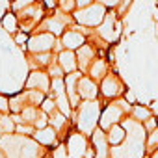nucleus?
Segmentation results:
<instances>
[{
  "mask_svg": "<svg viewBox=\"0 0 158 158\" xmlns=\"http://www.w3.org/2000/svg\"><path fill=\"white\" fill-rule=\"evenodd\" d=\"M101 114H102V102L99 99H95V101H82L80 104H78V108H74L73 125H74L76 130L84 132L86 136H91L93 130L99 127Z\"/></svg>",
  "mask_w": 158,
  "mask_h": 158,
  "instance_id": "obj_1",
  "label": "nucleus"
},
{
  "mask_svg": "<svg viewBox=\"0 0 158 158\" xmlns=\"http://www.w3.org/2000/svg\"><path fill=\"white\" fill-rule=\"evenodd\" d=\"M130 110H132V104H130L125 97L108 101L106 106H102V114H101L99 127H101L102 130H108L110 127H114V125H117V123H123V119H125L127 115H130Z\"/></svg>",
  "mask_w": 158,
  "mask_h": 158,
  "instance_id": "obj_2",
  "label": "nucleus"
},
{
  "mask_svg": "<svg viewBox=\"0 0 158 158\" xmlns=\"http://www.w3.org/2000/svg\"><path fill=\"white\" fill-rule=\"evenodd\" d=\"M106 13H108V8L95 0L93 4H89L86 8H78L73 13V17L76 21V24H82V26H88V28H97L104 21Z\"/></svg>",
  "mask_w": 158,
  "mask_h": 158,
  "instance_id": "obj_3",
  "label": "nucleus"
},
{
  "mask_svg": "<svg viewBox=\"0 0 158 158\" xmlns=\"http://www.w3.org/2000/svg\"><path fill=\"white\" fill-rule=\"evenodd\" d=\"M95 34L99 39H102L108 45H114L119 35H121V23H119V13L114 10H108L104 21L101 23V26L95 28Z\"/></svg>",
  "mask_w": 158,
  "mask_h": 158,
  "instance_id": "obj_4",
  "label": "nucleus"
},
{
  "mask_svg": "<svg viewBox=\"0 0 158 158\" xmlns=\"http://www.w3.org/2000/svg\"><path fill=\"white\" fill-rule=\"evenodd\" d=\"M73 24H76L73 13H65V11L60 10V11H56L54 15L45 17V19L41 21V24H39L37 30H45V32L54 34L56 37H61V34H63L67 28H71Z\"/></svg>",
  "mask_w": 158,
  "mask_h": 158,
  "instance_id": "obj_5",
  "label": "nucleus"
},
{
  "mask_svg": "<svg viewBox=\"0 0 158 158\" xmlns=\"http://www.w3.org/2000/svg\"><path fill=\"white\" fill-rule=\"evenodd\" d=\"M65 147H67V152L71 154V158H86L89 149H91V141H89V136H86L84 132L73 128L67 138L63 139Z\"/></svg>",
  "mask_w": 158,
  "mask_h": 158,
  "instance_id": "obj_6",
  "label": "nucleus"
},
{
  "mask_svg": "<svg viewBox=\"0 0 158 158\" xmlns=\"http://www.w3.org/2000/svg\"><path fill=\"white\" fill-rule=\"evenodd\" d=\"M99 86H101V97H102L104 101L119 99V97H123L125 91H127L125 82L121 80V76H119L117 73H114V71H110V73L102 78V80L99 82Z\"/></svg>",
  "mask_w": 158,
  "mask_h": 158,
  "instance_id": "obj_7",
  "label": "nucleus"
},
{
  "mask_svg": "<svg viewBox=\"0 0 158 158\" xmlns=\"http://www.w3.org/2000/svg\"><path fill=\"white\" fill-rule=\"evenodd\" d=\"M19 17V26L23 28V32L30 34L32 30H37L41 21L45 19L43 15V8L39 6V2H34V4H28L21 10V15Z\"/></svg>",
  "mask_w": 158,
  "mask_h": 158,
  "instance_id": "obj_8",
  "label": "nucleus"
},
{
  "mask_svg": "<svg viewBox=\"0 0 158 158\" xmlns=\"http://www.w3.org/2000/svg\"><path fill=\"white\" fill-rule=\"evenodd\" d=\"M56 47H58V37H56L54 34H50V32H45V30L34 34V35L28 39V43H26V48H28L30 54L50 52V50H54Z\"/></svg>",
  "mask_w": 158,
  "mask_h": 158,
  "instance_id": "obj_9",
  "label": "nucleus"
},
{
  "mask_svg": "<svg viewBox=\"0 0 158 158\" xmlns=\"http://www.w3.org/2000/svg\"><path fill=\"white\" fill-rule=\"evenodd\" d=\"M88 35H86V32L82 30V26L80 24H73L71 28H67L63 34H61V37H60V43H61V47L63 48H71V50H78L82 45H86L88 43Z\"/></svg>",
  "mask_w": 158,
  "mask_h": 158,
  "instance_id": "obj_10",
  "label": "nucleus"
},
{
  "mask_svg": "<svg viewBox=\"0 0 158 158\" xmlns=\"http://www.w3.org/2000/svg\"><path fill=\"white\" fill-rule=\"evenodd\" d=\"M50 86H52V76L48 73H45L43 69L32 71L24 82V89H39L47 95L50 93Z\"/></svg>",
  "mask_w": 158,
  "mask_h": 158,
  "instance_id": "obj_11",
  "label": "nucleus"
},
{
  "mask_svg": "<svg viewBox=\"0 0 158 158\" xmlns=\"http://www.w3.org/2000/svg\"><path fill=\"white\" fill-rule=\"evenodd\" d=\"M78 95L82 101H95L101 97V86L89 74H82L78 80Z\"/></svg>",
  "mask_w": 158,
  "mask_h": 158,
  "instance_id": "obj_12",
  "label": "nucleus"
},
{
  "mask_svg": "<svg viewBox=\"0 0 158 158\" xmlns=\"http://www.w3.org/2000/svg\"><path fill=\"white\" fill-rule=\"evenodd\" d=\"M32 138H34L37 143H41L43 147H47V149H54V147H58V145L61 143V138H60L58 130H56L54 127H50V125H47V127H43V128H37V130L32 134Z\"/></svg>",
  "mask_w": 158,
  "mask_h": 158,
  "instance_id": "obj_13",
  "label": "nucleus"
},
{
  "mask_svg": "<svg viewBox=\"0 0 158 158\" xmlns=\"http://www.w3.org/2000/svg\"><path fill=\"white\" fill-rule=\"evenodd\" d=\"M99 56V50H97V47L91 43V41H88L86 45H82L80 48L76 50V60H78V71H82L84 74L88 73V69H89V65L93 63V60Z\"/></svg>",
  "mask_w": 158,
  "mask_h": 158,
  "instance_id": "obj_14",
  "label": "nucleus"
},
{
  "mask_svg": "<svg viewBox=\"0 0 158 158\" xmlns=\"http://www.w3.org/2000/svg\"><path fill=\"white\" fill-rule=\"evenodd\" d=\"M56 61L61 65V69L65 71V74L78 71V60H76V50L71 48H61L56 54Z\"/></svg>",
  "mask_w": 158,
  "mask_h": 158,
  "instance_id": "obj_15",
  "label": "nucleus"
},
{
  "mask_svg": "<svg viewBox=\"0 0 158 158\" xmlns=\"http://www.w3.org/2000/svg\"><path fill=\"white\" fill-rule=\"evenodd\" d=\"M110 73V61L106 60V58H101V56H97L95 60H93V63L89 65V69H88V73L86 74H89L93 80H97V82H101L102 78L106 76Z\"/></svg>",
  "mask_w": 158,
  "mask_h": 158,
  "instance_id": "obj_16",
  "label": "nucleus"
},
{
  "mask_svg": "<svg viewBox=\"0 0 158 158\" xmlns=\"http://www.w3.org/2000/svg\"><path fill=\"white\" fill-rule=\"evenodd\" d=\"M52 61H56V52L54 50H50V52H37V54H30V67H32V71H35V69H48V65L52 63Z\"/></svg>",
  "mask_w": 158,
  "mask_h": 158,
  "instance_id": "obj_17",
  "label": "nucleus"
},
{
  "mask_svg": "<svg viewBox=\"0 0 158 158\" xmlns=\"http://www.w3.org/2000/svg\"><path fill=\"white\" fill-rule=\"evenodd\" d=\"M106 136H108L110 145L112 147H117V145H121L127 139V128L123 127V123H117V125H114V127H110L106 130Z\"/></svg>",
  "mask_w": 158,
  "mask_h": 158,
  "instance_id": "obj_18",
  "label": "nucleus"
},
{
  "mask_svg": "<svg viewBox=\"0 0 158 158\" xmlns=\"http://www.w3.org/2000/svg\"><path fill=\"white\" fill-rule=\"evenodd\" d=\"M154 114H152V110L147 106V104H132V110H130V117H134L136 121H139V123H145L147 119H151Z\"/></svg>",
  "mask_w": 158,
  "mask_h": 158,
  "instance_id": "obj_19",
  "label": "nucleus"
},
{
  "mask_svg": "<svg viewBox=\"0 0 158 158\" xmlns=\"http://www.w3.org/2000/svg\"><path fill=\"white\" fill-rule=\"evenodd\" d=\"M2 28L8 32V34H11V35H15L17 32H19V17L13 13V11H8V13H4L2 15Z\"/></svg>",
  "mask_w": 158,
  "mask_h": 158,
  "instance_id": "obj_20",
  "label": "nucleus"
},
{
  "mask_svg": "<svg viewBox=\"0 0 158 158\" xmlns=\"http://www.w3.org/2000/svg\"><path fill=\"white\" fill-rule=\"evenodd\" d=\"M26 97H24V91L21 93H15L13 97H10V114H21L24 108H26Z\"/></svg>",
  "mask_w": 158,
  "mask_h": 158,
  "instance_id": "obj_21",
  "label": "nucleus"
},
{
  "mask_svg": "<svg viewBox=\"0 0 158 158\" xmlns=\"http://www.w3.org/2000/svg\"><path fill=\"white\" fill-rule=\"evenodd\" d=\"M24 97H26V104L30 106H39L43 104V101L47 99V93L39 91V89H24Z\"/></svg>",
  "mask_w": 158,
  "mask_h": 158,
  "instance_id": "obj_22",
  "label": "nucleus"
},
{
  "mask_svg": "<svg viewBox=\"0 0 158 158\" xmlns=\"http://www.w3.org/2000/svg\"><path fill=\"white\" fill-rule=\"evenodd\" d=\"M17 130V123L15 119L11 117V114H2V117H0V134H15Z\"/></svg>",
  "mask_w": 158,
  "mask_h": 158,
  "instance_id": "obj_23",
  "label": "nucleus"
},
{
  "mask_svg": "<svg viewBox=\"0 0 158 158\" xmlns=\"http://www.w3.org/2000/svg\"><path fill=\"white\" fill-rule=\"evenodd\" d=\"M156 149H158V128H154L152 132H149L147 138H145V151H147V154L152 152V151H156Z\"/></svg>",
  "mask_w": 158,
  "mask_h": 158,
  "instance_id": "obj_24",
  "label": "nucleus"
},
{
  "mask_svg": "<svg viewBox=\"0 0 158 158\" xmlns=\"http://www.w3.org/2000/svg\"><path fill=\"white\" fill-rule=\"evenodd\" d=\"M47 158H71V154L67 152V147H65V143L61 141L58 147L50 149V152L47 154Z\"/></svg>",
  "mask_w": 158,
  "mask_h": 158,
  "instance_id": "obj_25",
  "label": "nucleus"
},
{
  "mask_svg": "<svg viewBox=\"0 0 158 158\" xmlns=\"http://www.w3.org/2000/svg\"><path fill=\"white\" fill-rule=\"evenodd\" d=\"M58 10H61L65 13H74L78 10L76 0H58Z\"/></svg>",
  "mask_w": 158,
  "mask_h": 158,
  "instance_id": "obj_26",
  "label": "nucleus"
},
{
  "mask_svg": "<svg viewBox=\"0 0 158 158\" xmlns=\"http://www.w3.org/2000/svg\"><path fill=\"white\" fill-rule=\"evenodd\" d=\"M52 78H63L65 76V71L61 69V65L58 63V61H52L50 65H48V71H47Z\"/></svg>",
  "mask_w": 158,
  "mask_h": 158,
  "instance_id": "obj_27",
  "label": "nucleus"
},
{
  "mask_svg": "<svg viewBox=\"0 0 158 158\" xmlns=\"http://www.w3.org/2000/svg\"><path fill=\"white\" fill-rule=\"evenodd\" d=\"M41 110L47 112V114H52L54 110H58V104H56V101H54L50 95H47V99H45L43 104H41Z\"/></svg>",
  "mask_w": 158,
  "mask_h": 158,
  "instance_id": "obj_28",
  "label": "nucleus"
},
{
  "mask_svg": "<svg viewBox=\"0 0 158 158\" xmlns=\"http://www.w3.org/2000/svg\"><path fill=\"white\" fill-rule=\"evenodd\" d=\"M143 128H145V132H147V134H149V132H152L154 128H158V119L152 115L151 119H147V121L143 123Z\"/></svg>",
  "mask_w": 158,
  "mask_h": 158,
  "instance_id": "obj_29",
  "label": "nucleus"
},
{
  "mask_svg": "<svg viewBox=\"0 0 158 158\" xmlns=\"http://www.w3.org/2000/svg\"><path fill=\"white\" fill-rule=\"evenodd\" d=\"M13 37H15V43H17V45H21L23 48L26 47V43H28V35H26V32H23V30H21V32H17Z\"/></svg>",
  "mask_w": 158,
  "mask_h": 158,
  "instance_id": "obj_30",
  "label": "nucleus"
},
{
  "mask_svg": "<svg viewBox=\"0 0 158 158\" xmlns=\"http://www.w3.org/2000/svg\"><path fill=\"white\" fill-rule=\"evenodd\" d=\"M0 114H10V99L0 93Z\"/></svg>",
  "mask_w": 158,
  "mask_h": 158,
  "instance_id": "obj_31",
  "label": "nucleus"
},
{
  "mask_svg": "<svg viewBox=\"0 0 158 158\" xmlns=\"http://www.w3.org/2000/svg\"><path fill=\"white\" fill-rule=\"evenodd\" d=\"M97 2H101V4L106 6L108 10H115V8H119V4L123 2V0H97Z\"/></svg>",
  "mask_w": 158,
  "mask_h": 158,
  "instance_id": "obj_32",
  "label": "nucleus"
},
{
  "mask_svg": "<svg viewBox=\"0 0 158 158\" xmlns=\"http://www.w3.org/2000/svg\"><path fill=\"white\" fill-rule=\"evenodd\" d=\"M11 2H13V10H23L24 6L34 4V2H37V0H11Z\"/></svg>",
  "mask_w": 158,
  "mask_h": 158,
  "instance_id": "obj_33",
  "label": "nucleus"
},
{
  "mask_svg": "<svg viewBox=\"0 0 158 158\" xmlns=\"http://www.w3.org/2000/svg\"><path fill=\"white\" fill-rule=\"evenodd\" d=\"M123 97H125V99H127V101H128V102H130V104H136V95H134V93H132V91H130V89H127V91H125V95H123Z\"/></svg>",
  "mask_w": 158,
  "mask_h": 158,
  "instance_id": "obj_34",
  "label": "nucleus"
},
{
  "mask_svg": "<svg viewBox=\"0 0 158 158\" xmlns=\"http://www.w3.org/2000/svg\"><path fill=\"white\" fill-rule=\"evenodd\" d=\"M43 4L47 10H54V8H58V0H43Z\"/></svg>",
  "mask_w": 158,
  "mask_h": 158,
  "instance_id": "obj_35",
  "label": "nucleus"
},
{
  "mask_svg": "<svg viewBox=\"0 0 158 158\" xmlns=\"http://www.w3.org/2000/svg\"><path fill=\"white\" fill-rule=\"evenodd\" d=\"M93 2H95V0H76V6L78 8H86V6H89Z\"/></svg>",
  "mask_w": 158,
  "mask_h": 158,
  "instance_id": "obj_36",
  "label": "nucleus"
},
{
  "mask_svg": "<svg viewBox=\"0 0 158 158\" xmlns=\"http://www.w3.org/2000/svg\"><path fill=\"white\" fill-rule=\"evenodd\" d=\"M145 158H158V149H156V151H152V152H149Z\"/></svg>",
  "mask_w": 158,
  "mask_h": 158,
  "instance_id": "obj_37",
  "label": "nucleus"
},
{
  "mask_svg": "<svg viewBox=\"0 0 158 158\" xmlns=\"http://www.w3.org/2000/svg\"><path fill=\"white\" fill-rule=\"evenodd\" d=\"M156 39H158V24H156Z\"/></svg>",
  "mask_w": 158,
  "mask_h": 158,
  "instance_id": "obj_38",
  "label": "nucleus"
},
{
  "mask_svg": "<svg viewBox=\"0 0 158 158\" xmlns=\"http://www.w3.org/2000/svg\"><path fill=\"white\" fill-rule=\"evenodd\" d=\"M0 117H2V114H0Z\"/></svg>",
  "mask_w": 158,
  "mask_h": 158,
  "instance_id": "obj_39",
  "label": "nucleus"
}]
</instances>
